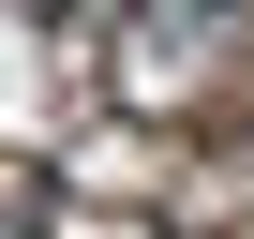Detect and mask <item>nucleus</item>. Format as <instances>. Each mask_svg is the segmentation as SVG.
<instances>
[{"instance_id":"nucleus-1","label":"nucleus","mask_w":254,"mask_h":239,"mask_svg":"<svg viewBox=\"0 0 254 239\" xmlns=\"http://www.w3.org/2000/svg\"><path fill=\"white\" fill-rule=\"evenodd\" d=\"M15 15H30V30H75V15H90V0H15Z\"/></svg>"}]
</instances>
